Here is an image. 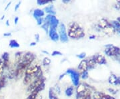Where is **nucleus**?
<instances>
[{"label":"nucleus","instance_id":"4be33fe9","mask_svg":"<svg viewBox=\"0 0 120 99\" xmlns=\"http://www.w3.org/2000/svg\"><path fill=\"white\" fill-rule=\"evenodd\" d=\"M65 95L67 96H68V97H71L72 95H73V86H71L68 87L65 91Z\"/></svg>","mask_w":120,"mask_h":99},{"label":"nucleus","instance_id":"7ed1b4c3","mask_svg":"<svg viewBox=\"0 0 120 99\" xmlns=\"http://www.w3.org/2000/svg\"><path fill=\"white\" fill-rule=\"evenodd\" d=\"M58 34H59V38L60 40L63 42V43H66L68 42L69 40L68 36L67 33V30H66V27L65 26L64 24L61 23L59 25L58 28Z\"/></svg>","mask_w":120,"mask_h":99},{"label":"nucleus","instance_id":"4c0bfd02","mask_svg":"<svg viewBox=\"0 0 120 99\" xmlns=\"http://www.w3.org/2000/svg\"><path fill=\"white\" fill-rule=\"evenodd\" d=\"M21 4H22V1H19L17 4L15 5V9H14L15 12H17V10H18V9H19V6H20Z\"/></svg>","mask_w":120,"mask_h":99},{"label":"nucleus","instance_id":"a19ab883","mask_svg":"<svg viewBox=\"0 0 120 99\" xmlns=\"http://www.w3.org/2000/svg\"><path fill=\"white\" fill-rule=\"evenodd\" d=\"M11 36V33H4V37H9Z\"/></svg>","mask_w":120,"mask_h":99},{"label":"nucleus","instance_id":"9d476101","mask_svg":"<svg viewBox=\"0 0 120 99\" xmlns=\"http://www.w3.org/2000/svg\"><path fill=\"white\" fill-rule=\"evenodd\" d=\"M40 68H41V67H40V66H39V65L31 64L26 69L25 74H30L31 76H32V77H34L35 74L36 73Z\"/></svg>","mask_w":120,"mask_h":99},{"label":"nucleus","instance_id":"473e14b6","mask_svg":"<svg viewBox=\"0 0 120 99\" xmlns=\"http://www.w3.org/2000/svg\"><path fill=\"white\" fill-rule=\"evenodd\" d=\"M79 74H80V77L82 78V79L85 80V79L88 78V72H87V71L83 72H82V73H79Z\"/></svg>","mask_w":120,"mask_h":99},{"label":"nucleus","instance_id":"a878e982","mask_svg":"<svg viewBox=\"0 0 120 99\" xmlns=\"http://www.w3.org/2000/svg\"><path fill=\"white\" fill-rule=\"evenodd\" d=\"M1 59L4 61V62H9V54L8 52H4L1 56Z\"/></svg>","mask_w":120,"mask_h":99},{"label":"nucleus","instance_id":"412c9836","mask_svg":"<svg viewBox=\"0 0 120 99\" xmlns=\"http://www.w3.org/2000/svg\"><path fill=\"white\" fill-rule=\"evenodd\" d=\"M32 76H31L30 74H25V76H24V79H23V84H30L31 81V79H32Z\"/></svg>","mask_w":120,"mask_h":99},{"label":"nucleus","instance_id":"6e6552de","mask_svg":"<svg viewBox=\"0 0 120 99\" xmlns=\"http://www.w3.org/2000/svg\"><path fill=\"white\" fill-rule=\"evenodd\" d=\"M45 78H41L39 79H37V80H34V81L33 82H31L30 84V86H28V88H27V92L31 93L32 92L38 88L39 86H41L42 84L45 83Z\"/></svg>","mask_w":120,"mask_h":99},{"label":"nucleus","instance_id":"2f4dec72","mask_svg":"<svg viewBox=\"0 0 120 99\" xmlns=\"http://www.w3.org/2000/svg\"><path fill=\"white\" fill-rule=\"evenodd\" d=\"M4 61L2 60L1 58H0V76L2 75V74L4 72Z\"/></svg>","mask_w":120,"mask_h":99},{"label":"nucleus","instance_id":"a211bd4d","mask_svg":"<svg viewBox=\"0 0 120 99\" xmlns=\"http://www.w3.org/2000/svg\"><path fill=\"white\" fill-rule=\"evenodd\" d=\"M9 46L11 48H19L20 45H19V44L17 42V40H11L9 41Z\"/></svg>","mask_w":120,"mask_h":99},{"label":"nucleus","instance_id":"58836bf2","mask_svg":"<svg viewBox=\"0 0 120 99\" xmlns=\"http://www.w3.org/2000/svg\"><path fill=\"white\" fill-rule=\"evenodd\" d=\"M35 40H36V42H38L39 41V34H36L35 35Z\"/></svg>","mask_w":120,"mask_h":99},{"label":"nucleus","instance_id":"5701e85b","mask_svg":"<svg viewBox=\"0 0 120 99\" xmlns=\"http://www.w3.org/2000/svg\"><path fill=\"white\" fill-rule=\"evenodd\" d=\"M49 99H59V98L57 96V95L55 93L54 91L52 89V88H50L49 91Z\"/></svg>","mask_w":120,"mask_h":99},{"label":"nucleus","instance_id":"72a5a7b5","mask_svg":"<svg viewBox=\"0 0 120 99\" xmlns=\"http://www.w3.org/2000/svg\"><path fill=\"white\" fill-rule=\"evenodd\" d=\"M101 99H115V98L112 96H110V95L103 93V96H102V97H101Z\"/></svg>","mask_w":120,"mask_h":99},{"label":"nucleus","instance_id":"603ef678","mask_svg":"<svg viewBox=\"0 0 120 99\" xmlns=\"http://www.w3.org/2000/svg\"><path fill=\"white\" fill-rule=\"evenodd\" d=\"M43 52H44V53H46V54H49V53L47 52H46V51H43Z\"/></svg>","mask_w":120,"mask_h":99},{"label":"nucleus","instance_id":"8fccbe9b","mask_svg":"<svg viewBox=\"0 0 120 99\" xmlns=\"http://www.w3.org/2000/svg\"><path fill=\"white\" fill-rule=\"evenodd\" d=\"M117 22H119V23L120 24V17H119L118 18H117Z\"/></svg>","mask_w":120,"mask_h":99},{"label":"nucleus","instance_id":"864d4df0","mask_svg":"<svg viewBox=\"0 0 120 99\" xmlns=\"http://www.w3.org/2000/svg\"><path fill=\"white\" fill-rule=\"evenodd\" d=\"M0 99H4V98L3 96H0Z\"/></svg>","mask_w":120,"mask_h":99},{"label":"nucleus","instance_id":"09e8293b","mask_svg":"<svg viewBox=\"0 0 120 99\" xmlns=\"http://www.w3.org/2000/svg\"><path fill=\"white\" fill-rule=\"evenodd\" d=\"M95 38V36H90V39H94Z\"/></svg>","mask_w":120,"mask_h":99},{"label":"nucleus","instance_id":"1a4fd4ad","mask_svg":"<svg viewBox=\"0 0 120 99\" xmlns=\"http://www.w3.org/2000/svg\"><path fill=\"white\" fill-rule=\"evenodd\" d=\"M77 99H91V92L88 88H86L84 91L79 93H76Z\"/></svg>","mask_w":120,"mask_h":99},{"label":"nucleus","instance_id":"6ab92c4d","mask_svg":"<svg viewBox=\"0 0 120 99\" xmlns=\"http://www.w3.org/2000/svg\"><path fill=\"white\" fill-rule=\"evenodd\" d=\"M6 78L7 76L5 75H1L0 76V89L4 88L6 84Z\"/></svg>","mask_w":120,"mask_h":99},{"label":"nucleus","instance_id":"20e7f679","mask_svg":"<svg viewBox=\"0 0 120 99\" xmlns=\"http://www.w3.org/2000/svg\"><path fill=\"white\" fill-rule=\"evenodd\" d=\"M65 73H66V74H69L70 76L74 86H77L79 84L80 74H79V73L77 71H76L74 69L69 68L66 70Z\"/></svg>","mask_w":120,"mask_h":99},{"label":"nucleus","instance_id":"c756f323","mask_svg":"<svg viewBox=\"0 0 120 99\" xmlns=\"http://www.w3.org/2000/svg\"><path fill=\"white\" fill-rule=\"evenodd\" d=\"M51 62H52V61H51V60H50V58H49L48 57H45V58H43V62H42L43 65V66H45L50 65Z\"/></svg>","mask_w":120,"mask_h":99},{"label":"nucleus","instance_id":"cd10ccee","mask_svg":"<svg viewBox=\"0 0 120 99\" xmlns=\"http://www.w3.org/2000/svg\"><path fill=\"white\" fill-rule=\"evenodd\" d=\"M86 88H87L85 86V85H84L83 84H79L77 86V90H76L77 93L82 92L83 91H85Z\"/></svg>","mask_w":120,"mask_h":99},{"label":"nucleus","instance_id":"ddd939ff","mask_svg":"<svg viewBox=\"0 0 120 99\" xmlns=\"http://www.w3.org/2000/svg\"><path fill=\"white\" fill-rule=\"evenodd\" d=\"M78 70H79L80 73L86 72L88 70V66H87V60H83L81 61L79 64L78 66Z\"/></svg>","mask_w":120,"mask_h":99},{"label":"nucleus","instance_id":"49530a36","mask_svg":"<svg viewBox=\"0 0 120 99\" xmlns=\"http://www.w3.org/2000/svg\"><path fill=\"white\" fill-rule=\"evenodd\" d=\"M36 44H37V42H31V43L30 44V46H36Z\"/></svg>","mask_w":120,"mask_h":99},{"label":"nucleus","instance_id":"39448f33","mask_svg":"<svg viewBox=\"0 0 120 99\" xmlns=\"http://www.w3.org/2000/svg\"><path fill=\"white\" fill-rule=\"evenodd\" d=\"M35 58V56L34 54L31 53V52H26L25 54L23 55L22 60L20 61V62L23 63V64L26 65L27 67H29L30 65L32 64V62L34 61Z\"/></svg>","mask_w":120,"mask_h":99},{"label":"nucleus","instance_id":"f704fd0d","mask_svg":"<svg viewBox=\"0 0 120 99\" xmlns=\"http://www.w3.org/2000/svg\"><path fill=\"white\" fill-rule=\"evenodd\" d=\"M36 21H37L38 25H39V26H41L43 24V22H44V20H43V17H41V18H38V19H37Z\"/></svg>","mask_w":120,"mask_h":99},{"label":"nucleus","instance_id":"b1692460","mask_svg":"<svg viewBox=\"0 0 120 99\" xmlns=\"http://www.w3.org/2000/svg\"><path fill=\"white\" fill-rule=\"evenodd\" d=\"M15 60H16V62H17V64H18L19 62H20V61L22 60V57H23L22 52H16V53H15Z\"/></svg>","mask_w":120,"mask_h":99},{"label":"nucleus","instance_id":"c85d7f7f","mask_svg":"<svg viewBox=\"0 0 120 99\" xmlns=\"http://www.w3.org/2000/svg\"><path fill=\"white\" fill-rule=\"evenodd\" d=\"M52 2L51 0H38L37 1V4L39 5H45Z\"/></svg>","mask_w":120,"mask_h":99},{"label":"nucleus","instance_id":"dca6fc26","mask_svg":"<svg viewBox=\"0 0 120 99\" xmlns=\"http://www.w3.org/2000/svg\"><path fill=\"white\" fill-rule=\"evenodd\" d=\"M8 77L10 80H12L15 77V69L14 67H11L9 68L8 74Z\"/></svg>","mask_w":120,"mask_h":99},{"label":"nucleus","instance_id":"2eb2a0df","mask_svg":"<svg viewBox=\"0 0 120 99\" xmlns=\"http://www.w3.org/2000/svg\"><path fill=\"white\" fill-rule=\"evenodd\" d=\"M44 11L47 13L48 14H49V15H53V16H55L56 13V9L54 8V6L53 5H49V6H47L46 8H44Z\"/></svg>","mask_w":120,"mask_h":99},{"label":"nucleus","instance_id":"7c9ffc66","mask_svg":"<svg viewBox=\"0 0 120 99\" xmlns=\"http://www.w3.org/2000/svg\"><path fill=\"white\" fill-rule=\"evenodd\" d=\"M103 95V92H97L94 95V99H101V97Z\"/></svg>","mask_w":120,"mask_h":99},{"label":"nucleus","instance_id":"4468645a","mask_svg":"<svg viewBox=\"0 0 120 99\" xmlns=\"http://www.w3.org/2000/svg\"><path fill=\"white\" fill-rule=\"evenodd\" d=\"M45 15L44 11L41 9H35L33 13V16L35 20L38 19V18H41L43 17Z\"/></svg>","mask_w":120,"mask_h":99},{"label":"nucleus","instance_id":"a18cd8bd","mask_svg":"<svg viewBox=\"0 0 120 99\" xmlns=\"http://www.w3.org/2000/svg\"><path fill=\"white\" fill-rule=\"evenodd\" d=\"M62 2L64 4H68L70 2V0H62Z\"/></svg>","mask_w":120,"mask_h":99},{"label":"nucleus","instance_id":"0eeeda50","mask_svg":"<svg viewBox=\"0 0 120 99\" xmlns=\"http://www.w3.org/2000/svg\"><path fill=\"white\" fill-rule=\"evenodd\" d=\"M44 20L49 24V28L57 29V26H59V20L53 15L48 14L47 16L45 17Z\"/></svg>","mask_w":120,"mask_h":99},{"label":"nucleus","instance_id":"9b49d317","mask_svg":"<svg viewBox=\"0 0 120 99\" xmlns=\"http://www.w3.org/2000/svg\"><path fill=\"white\" fill-rule=\"evenodd\" d=\"M48 34L50 39L53 42H57L60 40V38H59V34L57 32V30L55 28H49V30L48 32Z\"/></svg>","mask_w":120,"mask_h":99},{"label":"nucleus","instance_id":"e433bc0d","mask_svg":"<svg viewBox=\"0 0 120 99\" xmlns=\"http://www.w3.org/2000/svg\"><path fill=\"white\" fill-rule=\"evenodd\" d=\"M86 54L85 52H82L81 54H78L77 55V58H80V59H84V58L86 57Z\"/></svg>","mask_w":120,"mask_h":99},{"label":"nucleus","instance_id":"79ce46f5","mask_svg":"<svg viewBox=\"0 0 120 99\" xmlns=\"http://www.w3.org/2000/svg\"><path fill=\"white\" fill-rule=\"evenodd\" d=\"M19 21V17H15V19H14V24L16 25L17 24V22Z\"/></svg>","mask_w":120,"mask_h":99},{"label":"nucleus","instance_id":"f8f14e48","mask_svg":"<svg viewBox=\"0 0 120 99\" xmlns=\"http://www.w3.org/2000/svg\"><path fill=\"white\" fill-rule=\"evenodd\" d=\"M92 58L94 60L96 64H105L107 63L105 57L103 55H101V54H97L95 56H92Z\"/></svg>","mask_w":120,"mask_h":99},{"label":"nucleus","instance_id":"f257e3e1","mask_svg":"<svg viewBox=\"0 0 120 99\" xmlns=\"http://www.w3.org/2000/svg\"><path fill=\"white\" fill-rule=\"evenodd\" d=\"M69 38L72 39H80L85 36V32L83 28L78 23L75 22H71L68 26Z\"/></svg>","mask_w":120,"mask_h":99},{"label":"nucleus","instance_id":"37998d69","mask_svg":"<svg viewBox=\"0 0 120 99\" xmlns=\"http://www.w3.org/2000/svg\"><path fill=\"white\" fill-rule=\"evenodd\" d=\"M11 1L9 2L8 4H7V6L5 7V10H7V9H8V8L9 7V5H11Z\"/></svg>","mask_w":120,"mask_h":99},{"label":"nucleus","instance_id":"ea45409f","mask_svg":"<svg viewBox=\"0 0 120 99\" xmlns=\"http://www.w3.org/2000/svg\"><path fill=\"white\" fill-rule=\"evenodd\" d=\"M117 84H120V77L117 78V80H116V84L115 85H117Z\"/></svg>","mask_w":120,"mask_h":99},{"label":"nucleus","instance_id":"393cba45","mask_svg":"<svg viewBox=\"0 0 120 99\" xmlns=\"http://www.w3.org/2000/svg\"><path fill=\"white\" fill-rule=\"evenodd\" d=\"M117 76H115L114 74H112L109 78V79H108V81L110 83V84H116V80H117Z\"/></svg>","mask_w":120,"mask_h":99},{"label":"nucleus","instance_id":"f03ea898","mask_svg":"<svg viewBox=\"0 0 120 99\" xmlns=\"http://www.w3.org/2000/svg\"><path fill=\"white\" fill-rule=\"evenodd\" d=\"M99 28L108 36H112L116 33L112 24L105 19H101L98 22Z\"/></svg>","mask_w":120,"mask_h":99},{"label":"nucleus","instance_id":"3c124183","mask_svg":"<svg viewBox=\"0 0 120 99\" xmlns=\"http://www.w3.org/2000/svg\"><path fill=\"white\" fill-rule=\"evenodd\" d=\"M5 17V15H4V16H2V17H1V20H3V19H4V18Z\"/></svg>","mask_w":120,"mask_h":99},{"label":"nucleus","instance_id":"423d86ee","mask_svg":"<svg viewBox=\"0 0 120 99\" xmlns=\"http://www.w3.org/2000/svg\"><path fill=\"white\" fill-rule=\"evenodd\" d=\"M105 53L107 56L115 58L120 54V49L113 45H107L105 50Z\"/></svg>","mask_w":120,"mask_h":99},{"label":"nucleus","instance_id":"c9c22d12","mask_svg":"<svg viewBox=\"0 0 120 99\" xmlns=\"http://www.w3.org/2000/svg\"><path fill=\"white\" fill-rule=\"evenodd\" d=\"M52 56H62V53L60 52V51H54V52H52V54H51Z\"/></svg>","mask_w":120,"mask_h":99},{"label":"nucleus","instance_id":"aec40b11","mask_svg":"<svg viewBox=\"0 0 120 99\" xmlns=\"http://www.w3.org/2000/svg\"><path fill=\"white\" fill-rule=\"evenodd\" d=\"M87 66H88V69H92L94 68L95 66V62L94 60L93 59L92 57H91L88 60H87Z\"/></svg>","mask_w":120,"mask_h":99},{"label":"nucleus","instance_id":"de8ad7c7","mask_svg":"<svg viewBox=\"0 0 120 99\" xmlns=\"http://www.w3.org/2000/svg\"><path fill=\"white\" fill-rule=\"evenodd\" d=\"M5 24L7 26H9V20H7L6 22H5Z\"/></svg>","mask_w":120,"mask_h":99},{"label":"nucleus","instance_id":"f3484780","mask_svg":"<svg viewBox=\"0 0 120 99\" xmlns=\"http://www.w3.org/2000/svg\"><path fill=\"white\" fill-rule=\"evenodd\" d=\"M112 26L113 27L114 30L117 32V34L120 36V24L117 21H113L112 23Z\"/></svg>","mask_w":120,"mask_h":99},{"label":"nucleus","instance_id":"bb28decb","mask_svg":"<svg viewBox=\"0 0 120 99\" xmlns=\"http://www.w3.org/2000/svg\"><path fill=\"white\" fill-rule=\"evenodd\" d=\"M41 28L43 29V30H45V32L47 34H48V32H49V24L44 20L43 24L41 25Z\"/></svg>","mask_w":120,"mask_h":99},{"label":"nucleus","instance_id":"c03bdc74","mask_svg":"<svg viewBox=\"0 0 120 99\" xmlns=\"http://www.w3.org/2000/svg\"><path fill=\"white\" fill-rule=\"evenodd\" d=\"M65 75H66V73H64V74H61V76H60V78H59V80H61L62 79V78L64 77Z\"/></svg>","mask_w":120,"mask_h":99}]
</instances>
